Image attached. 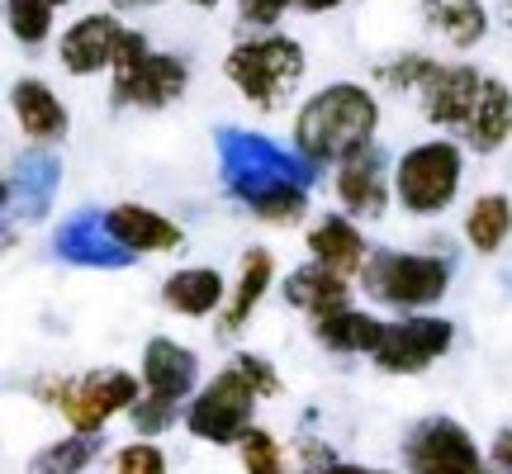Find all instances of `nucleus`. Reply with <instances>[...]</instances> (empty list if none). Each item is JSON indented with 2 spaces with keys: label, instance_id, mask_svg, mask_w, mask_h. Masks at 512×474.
<instances>
[{
  "label": "nucleus",
  "instance_id": "1",
  "mask_svg": "<svg viewBox=\"0 0 512 474\" xmlns=\"http://www.w3.org/2000/svg\"><path fill=\"white\" fill-rule=\"evenodd\" d=\"M375 128L380 100L356 81H332L294 110V152L313 166H342L347 157L375 147Z\"/></svg>",
  "mask_w": 512,
  "mask_h": 474
},
{
  "label": "nucleus",
  "instance_id": "2",
  "mask_svg": "<svg viewBox=\"0 0 512 474\" xmlns=\"http://www.w3.org/2000/svg\"><path fill=\"white\" fill-rule=\"evenodd\" d=\"M304 67H309V57H304V48L294 38L261 34V38L238 43L228 53L223 76L233 81V91L247 105H256V110H285L290 95L299 91V81H304Z\"/></svg>",
  "mask_w": 512,
  "mask_h": 474
},
{
  "label": "nucleus",
  "instance_id": "3",
  "mask_svg": "<svg viewBox=\"0 0 512 474\" xmlns=\"http://www.w3.org/2000/svg\"><path fill=\"white\" fill-rule=\"evenodd\" d=\"M34 394L43 403H53L72 432H105L110 418L128 413L133 403L143 399V384L133 380L128 370H119V365H105V370H86L76 380L43 375V380H34Z\"/></svg>",
  "mask_w": 512,
  "mask_h": 474
},
{
  "label": "nucleus",
  "instance_id": "4",
  "mask_svg": "<svg viewBox=\"0 0 512 474\" xmlns=\"http://www.w3.org/2000/svg\"><path fill=\"white\" fill-rule=\"evenodd\" d=\"M219 171H223V185L233 200H252L261 190H271L280 181H299L309 185L318 166L309 157H294L285 152L280 143L261 138V133H247V128H223L219 133Z\"/></svg>",
  "mask_w": 512,
  "mask_h": 474
},
{
  "label": "nucleus",
  "instance_id": "5",
  "mask_svg": "<svg viewBox=\"0 0 512 474\" xmlns=\"http://www.w3.org/2000/svg\"><path fill=\"white\" fill-rule=\"evenodd\" d=\"M361 290L389 309H432L451 290V261L432 252H370Z\"/></svg>",
  "mask_w": 512,
  "mask_h": 474
},
{
  "label": "nucleus",
  "instance_id": "6",
  "mask_svg": "<svg viewBox=\"0 0 512 474\" xmlns=\"http://www.w3.org/2000/svg\"><path fill=\"white\" fill-rule=\"evenodd\" d=\"M460 181H465V152L451 138H432V143L408 147L394 166V200L418 214V219H432V214H446L451 200L460 195Z\"/></svg>",
  "mask_w": 512,
  "mask_h": 474
},
{
  "label": "nucleus",
  "instance_id": "7",
  "mask_svg": "<svg viewBox=\"0 0 512 474\" xmlns=\"http://www.w3.org/2000/svg\"><path fill=\"white\" fill-rule=\"evenodd\" d=\"M256 399L261 394L252 389V380L242 375L238 365H228L185 403V432L195 441H209V446H238L256 427L252 422Z\"/></svg>",
  "mask_w": 512,
  "mask_h": 474
},
{
  "label": "nucleus",
  "instance_id": "8",
  "mask_svg": "<svg viewBox=\"0 0 512 474\" xmlns=\"http://www.w3.org/2000/svg\"><path fill=\"white\" fill-rule=\"evenodd\" d=\"M403 465L408 474H494V465L456 418L413 422L403 437Z\"/></svg>",
  "mask_w": 512,
  "mask_h": 474
},
{
  "label": "nucleus",
  "instance_id": "9",
  "mask_svg": "<svg viewBox=\"0 0 512 474\" xmlns=\"http://www.w3.org/2000/svg\"><path fill=\"white\" fill-rule=\"evenodd\" d=\"M456 342V328L451 318H437V313H408V318H394L384 328V342L370 361L380 365L384 375H422L451 351Z\"/></svg>",
  "mask_w": 512,
  "mask_h": 474
},
{
  "label": "nucleus",
  "instance_id": "10",
  "mask_svg": "<svg viewBox=\"0 0 512 474\" xmlns=\"http://www.w3.org/2000/svg\"><path fill=\"white\" fill-rule=\"evenodd\" d=\"M190 86V67L176 53H147L133 67L114 72V105L133 110H166L171 100H181Z\"/></svg>",
  "mask_w": 512,
  "mask_h": 474
},
{
  "label": "nucleus",
  "instance_id": "11",
  "mask_svg": "<svg viewBox=\"0 0 512 474\" xmlns=\"http://www.w3.org/2000/svg\"><path fill=\"white\" fill-rule=\"evenodd\" d=\"M57 185H62V162L53 152H24L5 171V214L10 223H43L53 214Z\"/></svg>",
  "mask_w": 512,
  "mask_h": 474
},
{
  "label": "nucleus",
  "instance_id": "12",
  "mask_svg": "<svg viewBox=\"0 0 512 474\" xmlns=\"http://www.w3.org/2000/svg\"><path fill=\"white\" fill-rule=\"evenodd\" d=\"M53 252L62 256L67 266H91V271H124V266L138 261V256L110 233L105 214H91V209H86V214H72V219L57 228Z\"/></svg>",
  "mask_w": 512,
  "mask_h": 474
},
{
  "label": "nucleus",
  "instance_id": "13",
  "mask_svg": "<svg viewBox=\"0 0 512 474\" xmlns=\"http://www.w3.org/2000/svg\"><path fill=\"white\" fill-rule=\"evenodd\" d=\"M484 91V72L470 67V62H456V67H446L437 62V72L422 81V114H427V124L437 128H465L470 124V114H475V100Z\"/></svg>",
  "mask_w": 512,
  "mask_h": 474
},
{
  "label": "nucleus",
  "instance_id": "14",
  "mask_svg": "<svg viewBox=\"0 0 512 474\" xmlns=\"http://www.w3.org/2000/svg\"><path fill=\"white\" fill-rule=\"evenodd\" d=\"M124 24H119V15H86V19H76L72 29L62 34V67L72 76H95V72H105L110 67L114 72V62H119V48H124Z\"/></svg>",
  "mask_w": 512,
  "mask_h": 474
},
{
  "label": "nucleus",
  "instance_id": "15",
  "mask_svg": "<svg viewBox=\"0 0 512 474\" xmlns=\"http://www.w3.org/2000/svg\"><path fill=\"white\" fill-rule=\"evenodd\" d=\"M10 110H15L19 128H24V138L38 147H53L67 138V128H72V114L67 105L53 95L48 81H38V76H19L15 86H10Z\"/></svg>",
  "mask_w": 512,
  "mask_h": 474
},
{
  "label": "nucleus",
  "instance_id": "16",
  "mask_svg": "<svg viewBox=\"0 0 512 474\" xmlns=\"http://www.w3.org/2000/svg\"><path fill=\"white\" fill-rule=\"evenodd\" d=\"M143 389L166 399H195L200 389V356L171 337H152L143 347Z\"/></svg>",
  "mask_w": 512,
  "mask_h": 474
},
{
  "label": "nucleus",
  "instance_id": "17",
  "mask_svg": "<svg viewBox=\"0 0 512 474\" xmlns=\"http://www.w3.org/2000/svg\"><path fill=\"white\" fill-rule=\"evenodd\" d=\"M389 176H384V162L375 147L366 152H356L347 162L337 166V200L347 209L351 219H380L384 209H389Z\"/></svg>",
  "mask_w": 512,
  "mask_h": 474
},
{
  "label": "nucleus",
  "instance_id": "18",
  "mask_svg": "<svg viewBox=\"0 0 512 474\" xmlns=\"http://www.w3.org/2000/svg\"><path fill=\"white\" fill-rule=\"evenodd\" d=\"M105 223H110V233L119 237L133 256H162V252L185 247L181 223H171L166 214L147 209V204H114L110 214H105Z\"/></svg>",
  "mask_w": 512,
  "mask_h": 474
},
{
  "label": "nucleus",
  "instance_id": "19",
  "mask_svg": "<svg viewBox=\"0 0 512 474\" xmlns=\"http://www.w3.org/2000/svg\"><path fill=\"white\" fill-rule=\"evenodd\" d=\"M275 285V256L266 247H247L242 252V266H238V285L228 294V304L219 309V332L223 337H238L247 323H252L256 304L271 294Z\"/></svg>",
  "mask_w": 512,
  "mask_h": 474
},
{
  "label": "nucleus",
  "instance_id": "20",
  "mask_svg": "<svg viewBox=\"0 0 512 474\" xmlns=\"http://www.w3.org/2000/svg\"><path fill=\"white\" fill-rule=\"evenodd\" d=\"M309 256L313 261H323L332 271L342 275H361L370 261V247H366V233L356 228L351 214H323V219L309 228Z\"/></svg>",
  "mask_w": 512,
  "mask_h": 474
},
{
  "label": "nucleus",
  "instance_id": "21",
  "mask_svg": "<svg viewBox=\"0 0 512 474\" xmlns=\"http://www.w3.org/2000/svg\"><path fill=\"white\" fill-rule=\"evenodd\" d=\"M285 304L304 309L309 318H328L337 309H351V275L332 271L323 261H309L285 280Z\"/></svg>",
  "mask_w": 512,
  "mask_h": 474
},
{
  "label": "nucleus",
  "instance_id": "22",
  "mask_svg": "<svg viewBox=\"0 0 512 474\" xmlns=\"http://www.w3.org/2000/svg\"><path fill=\"white\" fill-rule=\"evenodd\" d=\"M162 304L181 318H209L214 309L228 304V290H223V275L214 266H185V271H171L162 285Z\"/></svg>",
  "mask_w": 512,
  "mask_h": 474
},
{
  "label": "nucleus",
  "instance_id": "23",
  "mask_svg": "<svg viewBox=\"0 0 512 474\" xmlns=\"http://www.w3.org/2000/svg\"><path fill=\"white\" fill-rule=\"evenodd\" d=\"M465 133V147H475V152H498V147L512 138V91L508 81H498V76H484V91L475 100V114H470V124L460 128Z\"/></svg>",
  "mask_w": 512,
  "mask_h": 474
},
{
  "label": "nucleus",
  "instance_id": "24",
  "mask_svg": "<svg viewBox=\"0 0 512 474\" xmlns=\"http://www.w3.org/2000/svg\"><path fill=\"white\" fill-rule=\"evenodd\" d=\"M384 328L389 323H380V318H370L361 309H337L328 318H313V337L337 356H375L384 342Z\"/></svg>",
  "mask_w": 512,
  "mask_h": 474
},
{
  "label": "nucleus",
  "instance_id": "25",
  "mask_svg": "<svg viewBox=\"0 0 512 474\" xmlns=\"http://www.w3.org/2000/svg\"><path fill=\"white\" fill-rule=\"evenodd\" d=\"M422 19L451 48H475L479 38L489 34V15H484L479 0H422Z\"/></svg>",
  "mask_w": 512,
  "mask_h": 474
},
{
  "label": "nucleus",
  "instance_id": "26",
  "mask_svg": "<svg viewBox=\"0 0 512 474\" xmlns=\"http://www.w3.org/2000/svg\"><path fill=\"white\" fill-rule=\"evenodd\" d=\"M100 451H105L100 432H72V437L48 441L43 451H34L29 474H86L100 460Z\"/></svg>",
  "mask_w": 512,
  "mask_h": 474
},
{
  "label": "nucleus",
  "instance_id": "27",
  "mask_svg": "<svg viewBox=\"0 0 512 474\" xmlns=\"http://www.w3.org/2000/svg\"><path fill=\"white\" fill-rule=\"evenodd\" d=\"M508 237H512V200L508 195H479L470 204V214H465V242L475 252L494 256V252H503Z\"/></svg>",
  "mask_w": 512,
  "mask_h": 474
},
{
  "label": "nucleus",
  "instance_id": "28",
  "mask_svg": "<svg viewBox=\"0 0 512 474\" xmlns=\"http://www.w3.org/2000/svg\"><path fill=\"white\" fill-rule=\"evenodd\" d=\"M247 209H252L261 223H280V228H290V223H299L304 214H309V185L280 181V185H271V190L252 195Z\"/></svg>",
  "mask_w": 512,
  "mask_h": 474
},
{
  "label": "nucleus",
  "instance_id": "29",
  "mask_svg": "<svg viewBox=\"0 0 512 474\" xmlns=\"http://www.w3.org/2000/svg\"><path fill=\"white\" fill-rule=\"evenodd\" d=\"M53 10L57 5H48V0H5V24L24 48H38L53 34Z\"/></svg>",
  "mask_w": 512,
  "mask_h": 474
},
{
  "label": "nucleus",
  "instance_id": "30",
  "mask_svg": "<svg viewBox=\"0 0 512 474\" xmlns=\"http://www.w3.org/2000/svg\"><path fill=\"white\" fill-rule=\"evenodd\" d=\"M185 413H181V399H166V394H147L143 389V399L128 408V422H133V432L138 437H162V432H171L176 422H181Z\"/></svg>",
  "mask_w": 512,
  "mask_h": 474
},
{
  "label": "nucleus",
  "instance_id": "31",
  "mask_svg": "<svg viewBox=\"0 0 512 474\" xmlns=\"http://www.w3.org/2000/svg\"><path fill=\"white\" fill-rule=\"evenodd\" d=\"M437 72V57L427 53H399L375 67V81H384L389 91H422V81Z\"/></svg>",
  "mask_w": 512,
  "mask_h": 474
},
{
  "label": "nucleus",
  "instance_id": "32",
  "mask_svg": "<svg viewBox=\"0 0 512 474\" xmlns=\"http://www.w3.org/2000/svg\"><path fill=\"white\" fill-rule=\"evenodd\" d=\"M238 456H242V470L247 474H290L280 441H275L266 427H252V432L238 441Z\"/></svg>",
  "mask_w": 512,
  "mask_h": 474
},
{
  "label": "nucleus",
  "instance_id": "33",
  "mask_svg": "<svg viewBox=\"0 0 512 474\" xmlns=\"http://www.w3.org/2000/svg\"><path fill=\"white\" fill-rule=\"evenodd\" d=\"M110 474H166V456L157 441H128V446H119L110 460Z\"/></svg>",
  "mask_w": 512,
  "mask_h": 474
},
{
  "label": "nucleus",
  "instance_id": "34",
  "mask_svg": "<svg viewBox=\"0 0 512 474\" xmlns=\"http://www.w3.org/2000/svg\"><path fill=\"white\" fill-rule=\"evenodd\" d=\"M252 380V389L261 394V399H280L285 394V380H280V370H275L266 356H256V351H238V361H233Z\"/></svg>",
  "mask_w": 512,
  "mask_h": 474
},
{
  "label": "nucleus",
  "instance_id": "35",
  "mask_svg": "<svg viewBox=\"0 0 512 474\" xmlns=\"http://www.w3.org/2000/svg\"><path fill=\"white\" fill-rule=\"evenodd\" d=\"M285 10H294V0H238L242 24H256V29H271Z\"/></svg>",
  "mask_w": 512,
  "mask_h": 474
},
{
  "label": "nucleus",
  "instance_id": "36",
  "mask_svg": "<svg viewBox=\"0 0 512 474\" xmlns=\"http://www.w3.org/2000/svg\"><path fill=\"white\" fill-rule=\"evenodd\" d=\"M489 465H494V474H512V427H503L489 441Z\"/></svg>",
  "mask_w": 512,
  "mask_h": 474
},
{
  "label": "nucleus",
  "instance_id": "37",
  "mask_svg": "<svg viewBox=\"0 0 512 474\" xmlns=\"http://www.w3.org/2000/svg\"><path fill=\"white\" fill-rule=\"evenodd\" d=\"M147 53H152V48H147V34H143V29H128L124 48H119V62H114V72H119V67H133V62H138V57H147Z\"/></svg>",
  "mask_w": 512,
  "mask_h": 474
},
{
  "label": "nucleus",
  "instance_id": "38",
  "mask_svg": "<svg viewBox=\"0 0 512 474\" xmlns=\"http://www.w3.org/2000/svg\"><path fill=\"white\" fill-rule=\"evenodd\" d=\"M318 474H394V470H370V465H351V460H332Z\"/></svg>",
  "mask_w": 512,
  "mask_h": 474
},
{
  "label": "nucleus",
  "instance_id": "39",
  "mask_svg": "<svg viewBox=\"0 0 512 474\" xmlns=\"http://www.w3.org/2000/svg\"><path fill=\"white\" fill-rule=\"evenodd\" d=\"M337 5H347V0H294V10H304V15H328Z\"/></svg>",
  "mask_w": 512,
  "mask_h": 474
},
{
  "label": "nucleus",
  "instance_id": "40",
  "mask_svg": "<svg viewBox=\"0 0 512 474\" xmlns=\"http://www.w3.org/2000/svg\"><path fill=\"white\" fill-rule=\"evenodd\" d=\"M114 10H152V5H162V0H110Z\"/></svg>",
  "mask_w": 512,
  "mask_h": 474
},
{
  "label": "nucleus",
  "instance_id": "41",
  "mask_svg": "<svg viewBox=\"0 0 512 474\" xmlns=\"http://www.w3.org/2000/svg\"><path fill=\"white\" fill-rule=\"evenodd\" d=\"M503 24L512 29V0H503Z\"/></svg>",
  "mask_w": 512,
  "mask_h": 474
},
{
  "label": "nucleus",
  "instance_id": "42",
  "mask_svg": "<svg viewBox=\"0 0 512 474\" xmlns=\"http://www.w3.org/2000/svg\"><path fill=\"white\" fill-rule=\"evenodd\" d=\"M190 5H200V10H214V5H219V0H190Z\"/></svg>",
  "mask_w": 512,
  "mask_h": 474
},
{
  "label": "nucleus",
  "instance_id": "43",
  "mask_svg": "<svg viewBox=\"0 0 512 474\" xmlns=\"http://www.w3.org/2000/svg\"><path fill=\"white\" fill-rule=\"evenodd\" d=\"M48 5H67V0H48Z\"/></svg>",
  "mask_w": 512,
  "mask_h": 474
}]
</instances>
